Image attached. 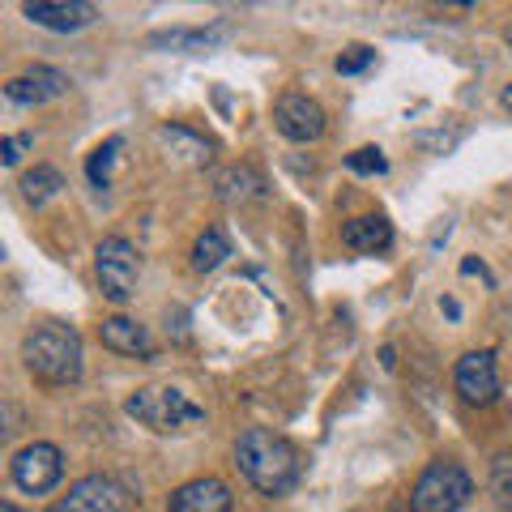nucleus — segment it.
I'll use <instances>...</instances> for the list:
<instances>
[{
	"mask_svg": "<svg viewBox=\"0 0 512 512\" xmlns=\"http://www.w3.org/2000/svg\"><path fill=\"white\" fill-rule=\"evenodd\" d=\"M231 39V26H175V30H158V35H150V47H167V52H210V47L227 43Z\"/></svg>",
	"mask_w": 512,
	"mask_h": 512,
	"instance_id": "13",
	"label": "nucleus"
},
{
	"mask_svg": "<svg viewBox=\"0 0 512 512\" xmlns=\"http://www.w3.org/2000/svg\"><path fill=\"white\" fill-rule=\"evenodd\" d=\"M461 274H478V278H487V282H491V274H487V269L478 265V261H461Z\"/></svg>",
	"mask_w": 512,
	"mask_h": 512,
	"instance_id": "26",
	"label": "nucleus"
},
{
	"mask_svg": "<svg viewBox=\"0 0 512 512\" xmlns=\"http://www.w3.org/2000/svg\"><path fill=\"white\" fill-rule=\"evenodd\" d=\"M274 124L286 141H299V146H308L325 133V107L308 94H282L278 107H274Z\"/></svg>",
	"mask_w": 512,
	"mask_h": 512,
	"instance_id": "9",
	"label": "nucleus"
},
{
	"mask_svg": "<svg viewBox=\"0 0 512 512\" xmlns=\"http://www.w3.org/2000/svg\"><path fill=\"white\" fill-rule=\"evenodd\" d=\"M453 384H457L461 402L491 406L495 397H500V367H495V355L491 350H470V355H461L457 372H453Z\"/></svg>",
	"mask_w": 512,
	"mask_h": 512,
	"instance_id": "8",
	"label": "nucleus"
},
{
	"mask_svg": "<svg viewBox=\"0 0 512 512\" xmlns=\"http://www.w3.org/2000/svg\"><path fill=\"white\" fill-rule=\"evenodd\" d=\"M94 269H99V286L111 303H128L137 291V274H141V256L128 244L124 235H107L94 248Z\"/></svg>",
	"mask_w": 512,
	"mask_h": 512,
	"instance_id": "5",
	"label": "nucleus"
},
{
	"mask_svg": "<svg viewBox=\"0 0 512 512\" xmlns=\"http://www.w3.org/2000/svg\"><path fill=\"white\" fill-rule=\"evenodd\" d=\"M9 474H13V487L26 491V495H47L60 478H64V457H60V448L56 444H47V440H35V444H26L13 453L9 461Z\"/></svg>",
	"mask_w": 512,
	"mask_h": 512,
	"instance_id": "6",
	"label": "nucleus"
},
{
	"mask_svg": "<svg viewBox=\"0 0 512 512\" xmlns=\"http://www.w3.org/2000/svg\"><path fill=\"white\" fill-rule=\"evenodd\" d=\"M120 150H124V137H111V141H103V146L86 158V175H90L94 188H107L111 184V167H116V154Z\"/></svg>",
	"mask_w": 512,
	"mask_h": 512,
	"instance_id": "19",
	"label": "nucleus"
},
{
	"mask_svg": "<svg viewBox=\"0 0 512 512\" xmlns=\"http://www.w3.org/2000/svg\"><path fill=\"white\" fill-rule=\"evenodd\" d=\"M5 94H9V103H22V107H35V103H47V99H52V94H47L30 73L9 77V82H5Z\"/></svg>",
	"mask_w": 512,
	"mask_h": 512,
	"instance_id": "20",
	"label": "nucleus"
},
{
	"mask_svg": "<svg viewBox=\"0 0 512 512\" xmlns=\"http://www.w3.org/2000/svg\"><path fill=\"white\" fill-rule=\"evenodd\" d=\"M500 99H504V107H508V111H512V82H508V86H504V94H500Z\"/></svg>",
	"mask_w": 512,
	"mask_h": 512,
	"instance_id": "27",
	"label": "nucleus"
},
{
	"mask_svg": "<svg viewBox=\"0 0 512 512\" xmlns=\"http://www.w3.org/2000/svg\"><path fill=\"white\" fill-rule=\"evenodd\" d=\"M346 167L355 171V175H384V171H389L384 154L372 150V146H363V150H355V154H346Z\"/></svg>",
	"mask_w": 512,
	"mask_h": 512,
	"instance_id": "21",
	"label": "nucleus"
},
{
	"mask_svg": "<svg viewBox=\"0 0 512 512\" xmlns=\"http://www.w3.org/2000/svg\"><path fill=\"white\" fill-rule=\"evenodd\" d=\"M235 466L261 495H286L303 474L299 448L269 427H248L235 440Z\"/></svg>",
	"mask_w": 512,
	"mask_h": 512,
	"instance_id": "1",
	"label": "nucleus"
},
{
	"mask_svg": "<svg viewBox=\"0 0 512 512\" xmlns=\"http://www.w3.org/2000/svg\"><path fill=\"white\" fill-rule=\"evenodd\" d=\"M342 244L355 252H384L393 244V227H389V218H380V214H359L342 227Z\"/></svg>",
	"mask_w": 512,
	"mask_h": 512,
	"instance_id": "14",
	"label": "nucleus"
},
{
	"mask_svg": "<svg viewBox=\"0 0 512 512\" xmlns=\"http://www.w3.org/2000/svg\"><path fill=\"white\" fill-rule=\"evenodd\" d=\"M30 146H35V137H30V133L5 137V141H0V163H5V167H18V163H22V150H30Z\"/></svg>",
	"mask_w": 512,
	"mask_h": 512,
	"instance_id": "23",
	"label": "nucleus"
},
{
	"mask_svg": "<svg viewBox=\"0 0 512 512\" xmlns=\"http://www.w3.org/2000/svg\"><path fill=\"white\" fill-rule=\"evenodd\" d=\"M508 43H512V30H508Z\"/></svg>",
	"mask_w": 512,
	"mask_h": 512,
	"instance_id": "29",
	"label": "nucleus"
},
{
	"mask_svg": "<svg viewBox=\"0 0 512 512\" xmlns=\"http://www.w3.org/2000/svg\"><path fill=\"white\" fill-rule=\"evenodd\" d=\"M495 491H500V500L512 508V478H508V470L495 461Z\"/></svg>",
	"mask_w": 512,
	"mask_h": 512,
	"instance_id": "25",
	"label": "nucleus"
},
{
	"mask_svg": "<svg viewBox=\"0 0 512 512\" xmlns=\"http://www.w3.org/2000/svg\"><path fill=\"white\" fill-rule=\"evenodd\" d=\"M22 363L30 376L52 389L77 384L82 380V333L64 320H43L22 338Z\"/></svg>",
	"mask_w": 512,
	"mask_h": 512,
	"instance_id": "2",
	"label": "nucleus"
},
{
	"mask_svg": "<svg viewBox=\"0 0 512 512\" xmlns=\"http://www.w3.org/2000/svg\"><path fill=\"white\" fill-rule=\"evenodd\" d=\"M60 188H64V175H60L56 167H35V171H26V175H22V197H26L30 205L52 201Z\"/></svg>",
	"mask_w": 512,
	"mask_h": 512,
	"instance_id": "18",
	"label": "nucleus"
},
{
	"mask_svg": "<svg viewBox=\"0 0 512 512\" xmlns=\"http://www.w3.org/2000/svg\"><path fill=\"white\" fill-rule=\"evenodd\" d=\"M47 512H133V495L111 474H86Z\"/></svg>",
	"mask_w": 512,
	"mask_h": 512,
	"instance_id": "7",
	"label": "nucleus"
},
{
	"mask_svg": "<svg viewBox=\"0 0 512 512\" xmlns=\"http://www.w3.org/2000/svg\"><path fill=\"white\" fill-rule=\"evenodd\" d=\"M474 495V478L457 461H431L410 487V512H457Z\"/></svg>",
	"mask_w": 512,
	"mask_h": 512,
	"instance_id": "4",
	"label": "nucleus"
},
{
	"mask_svg": "<svg viewBox=\"0 0 512 512\" xmlns=\"http://www.w3.org/2000/svg\"><path fill=\"white\" fill-rule=\"evenodd\" d=\"M124 414L128 419H137L141 427H150V431H163V436L167 431H180L188 423L205 419V410L192 402L188 393L171 389V384H146V389H137L124 402Z\"/></svg>",
	"mask_w": 512,
	"mask_h": 512,
	"instance_id": "3",
	"label": "nucleus"
},
{
	"mask_svg": "<svg viewBox=\"0 0 512 512\" xmlns=\"http://www.w3.org/2000/svg\"><path fill=\"white\" fill-rule=\"evenodd\" d=\"M158 141L171 146V154L188 158V163H210V150H214L210 141L197 137V133H188L184 124H163V128H158Z\"/></svg>",
	"mask_w": 512,
	"mask_h": 512,
	"instance_id": "17",
	"label": "nucleus"
},
{
	"mask_svg": "<svg viewBox=\"0 0 512 512\" xmlns=\"http://www.w3.org/2000/svg\"><path fill=\"white\" fill-rule=\"evenodd\" d=\"M214 192H218L222 201L239 205V201L265 197V180H261V175H256L252 167H222V171L214 175Z\"/></svg>",
	"mask_w": 512,
	"mask_h": 512,
	"instance_id": "15",
	"label": "nucleus"
},
{
	"mask_svg": "<svg viewBox=\"0 0 512 512\" xmlns=\"http://www.w3.org/2000/svg\"><path fill=\"white\" fill-rule=\"evenodd\" d=\"M231 256V239L222 227H210V231H201L197 235V244H192V269L197 274H214V269L222 265Z\"/></svg>",
	"mask_w": 512,
	"mask_h": 512,
	"instance_id": "16",
	"label": "nucleus"
},
{
	"mask_svg": "<svg viewBox=\"0 0 512 512\" xmlns=\"http://www.w3.org/2000/svg\"><path fill=\"white\" fill-rule=\"evenodd\" d=\"M372 60H376V52H372V47L355 43V47H346V52L338 56V73H342V77H350V73H363V69H367V64H372Z\"/></svg>",
	"mask_w": 512,
	"mask_h": 512,
	"instance_id": "22",
	"label": "nucleus"
},
{
	"mask_svg": "<svg viewBox=\"0 0 512 512\" xmlns=\"http://www.w3.org/2000/svg\"><path fill=\"white\" fill-rule=\"evenodd\" d=\"M26 18L47 30H86L90 22H99V9L86 5V0H39V5H26Z\"/></svg>",
	"mask_w": 512,
	"mask_h": 512,
	"instance_id": "11",
	"label": "nucleus"
},
{
	"mask_svg": "<svg viewBox=\"0 0 512 512\" xmlns=\"http://www.w3.org/2000/svg\"><path fill=\"white\" fill-rule=\"evenodd\" d=\"M30 77H35V82H39L47 94H52V99H56V94L69 90V77L56 73V69H47V64H35V69H30Z\"/></svg>",
	"mask_w": 512,
	"mask_h": 512,
	"instance_id": "24",
	"label": "nucleus"
},
{
	"mask_svg": "<svg viewBox=\"0 0 512 512\" xmlns=\"http://www.w3.org/2000/svg\"><path fill=\"white\" fill-rule=\"evenodd\" d=\"M0 512H22L18 504H0Z\"/></svg>",
	"mask_w": 512,
	"mask_h": 512,
	"instance_id": "28",
	"label": "nucleus"
},
{
	"mask_svg": "<svg viewBox=\"0 0 512 512\" xmlns=\"http://www.w3.org/2000/svg\"><path fill=\"white\" fill-rule=\"evenodd\" d=\"M235 508V495L222 478H192V483L175 487L167 512H231Z\"/></svg>",
	"mask_w": 512,
	"mask_h": 512,
	"instance_id": "10",
	"label": "nucleus"
},
{
	"mask_svg": "<svg viewBox=\"0 0 512 512\" xmlns=\"http://www.w3.org/2000/svg\"><path fill=\"white\" fill-rule=\"evenodd\" d=\"M99 338L107 350H116V355H128V359H150L154 355V338L146 325H137V320L128 316H107L99 325Z\"/></svg>",
	"mask_w": 512,
	"mask_h": 512,
	"instance_id": "12",
	"label": "nucleus"
}]
</instances>
